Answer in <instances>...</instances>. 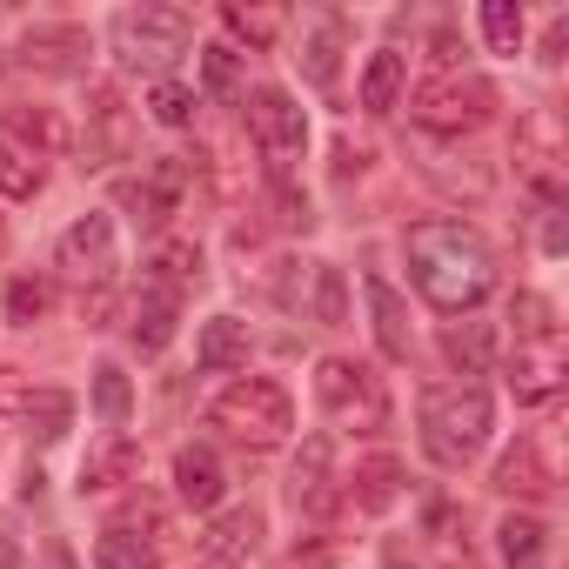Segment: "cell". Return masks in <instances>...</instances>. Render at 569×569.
<instances>
[{
  "instance_id": "ba28073f",
  "label": "cell",
  "mask_w": 569,
  "mask_h": 569,
  "mask_svg": "<svg viewBox=\"0 0 569 569\" xmlns=\"http://www.w3.org/2000/svg\"><path fill=\"white\" fill-rule=\"evenodd\" d=\"M274 302L289 309V316H302V322L336 329L342 322V274L329 261H289V268L274 274Z\"/></svg>"
},
{
  "instance_id": "ffe728a7",
  "label": "cell",
  "mask_w": 569,
  "mask_h": 569,
  "mask_svg": "<svg viewBox=\"0 0 569 569\" xmlns=\"http://www.w3.org/2000/svg\"><path fill=\"white\" fill-rule=\"evenodd\" d=\"M221 489H228V469H221L214 449H181V456H174V496H181L188 509H214Z\"/></svg>"
},
{
  "instance_id": "4fadbf2b",
  "label": "cell",
  "mask_w": 569,
  "mask_h": 569,
  "mask_svg": "<svg viewBox=\"0 0 569 569\" xmlns=\"http://www.w3.org/2000/svg\"><path fill=\"white\" fill-rule=\"evenodd\" d=\"M181 188H188V168L168 154V161H154L141 181H121V208L141 221V228H161L168 214H174V201H181Z\"/></svg>"
},
{
  "instance_id": "9a60e30c",
  "label": "cell",
  "mask_w": 569,
  "mask_h": 569,
  "mask_svg": "<svg viewBox=\"0 0 569 569\" xmlns=\"http://www.w3.org/2000/svg\"><path fill=\"white\" fill-rule=\"evenodd\" d=\"M41 188H48V154L14 121H0V194H8V201H34Z\"/></svg>"
},
{
  "instance_id": "83f0119b",
  "label": "cell",
  "mask_w": 569,
  "mask_h": 569,
  "mask_svg": "<svg viewBox=\"0 0 569 569\" xmlns=\"http://www.w3.org/2000/svg\"><path fill=\"white\" fill-rule=\"evenodd\" d=\"M21 416H28V436H34V442H61L68 422H74V396H68V389H34Z\"/></svg>"
},
{
  "instance_id": "d6986e66",
  "label": "cell",
  "mask_w": 569,
  "mask_h": 569,
  "mask_svg": "<svg viewBox=\"0 0 569 569\" xmlns=\"http://www.w3.org/2000/svg\"><path fill=\"white\" fill-rule=\"evenodd\" d=\"M194 369H201V376H228V369H248V322H234V316H214V322H201V342H194Z\"/></svg>"
},
{
  "instance_id": "7c38bea8",
  "label": "cell",
  "mask_w": 569,
  "mask_h": 569,
  "mask_svg": "<svg viewBox=\"0 0 569 569\" xmlns=\"http://www.w3.org/2000/svg\"><path fill=\"white\" fill-rule=\"evenodd\" d=\"M289 496H296V509L316 516V522L342 502V482H336V436H309V442H302L296 476H289Z\"/></svg>"
},
{
  "instance_id": "e0dca14e",
  "label": "cell",
  "mask_w": 569,
  "mask_h": 569,
  "mask_svg": "<svg viewBox=\"0 0 569 569\" xmlns=\"http://www.w3.org/2000/svg\"><path fill=\"white\" fill-rule=\"evenodd\" d=\"M496 489H502V496H529V502H536V496H549V489H556V462L542 456V442H529V436H522V442L496 462Z\"/></svg>"
},
{
  "instance_id": "2e32d148",
  "label": "cell",
  "mask_w": 569,
  "mask_h": 569,
  "mask_svg": "<svg viewBox=\"0 0 569 569\" xmlns=\"http://www.w3.org/2000/svg\"><path fill=\"white\" fill-rule=\"evenodd\" d=\"M362 296H369V316H376V342H382V356H389V362H409V349H416V336H409V302L389 289L382 274L362 281Z\"/></svg>"
},
{
  "instance_id": "f1b7e54d",
  "label": "cell",
  "mask_w": 569,
  "mask_h": 569,
  "mask_svg": "<svg viewBox=\"0 0 569 569\" xmlns=\"http://www.w3.org/2000/svg\"><path fill=\"white\" fill-rule=\"evenodd\" d=\"M148 268H154V289H168V296H181V289H188V281H201V248H194V241H161Z\"/></svg>"
},
{
  "instance_id": "d590c367",
  "label": "cell",
  "mask_w": 569,
  "mask_h": 569,
  "mask_svg": "<svg viewBox=\"0 0 569 569\" xmlns=\"http://www.w3.org/2000/svg\"><path fill=\"white\" fill-rule=\"evenodd\" d=\"M201 81H208V94H234L241 88V54L234 48H201Z\"/></svg>"
},
{
  "instance_id": "5bb4252c",
  "label": "cell",
  "mask_w": 569,
  "mask_h": 569,
  "mask_svg": "<svg viewBox=\"0 0 569 569\" xmlns=\"http://www.w3.org/2000/svg\"><path fill=\"white\" fill-rule=\"evenodd\" d=\"M134 469H141V442L121 436V429H108V436L88 442V456H81V496H108V489L134 482Z\"/></svg>"
},
{
  "instance_id": "52a82bcc",
  "label": "cell",
  "mask_w": 569,
  "mask_h": 569,
  "mask_svg": "<svg viewBox=\"0 0 569 569\" xmlns=\"http://www.w3.org/2000/svg\"><path fill=\"white\" fill-rule=\"evenodd\" d=\"M188 34H194L188 8H154V0H141V8L114 14V54L128 68H168L188 48Z\"/></svg>"
},
{
  "instance_id": "7a4b0ae2",
  "label": "cell",
  "mask_w": 569,
  "mask_h": 569,
  "mask_svg": "<svg viewBox=\"0 0 569 569\" xmlns=\"http://www.w3.org/2000/svg\"><path fill=\"white\" fill-rule=\"evenodd\" d=\"M496 429V402L482 382H449L422 396V449L436 469H462Z\"/></svg>"
},
{
  "instance_id": "8d00e7d4",
  "label": "cell",
  "mask_w": 569,
  "mask_h": 569,
  "mask_svg": "<svg viewBox=\"0 0 569 569\" xmlns=\"http://www.w3.org/2000/svg\"><path fill=\"white\" fill-rule=\"evenodd\" d=\"M556 309L542 302V296H516L509 302V322H516V342H536V336H556V322H549Z\"/></svg>"
},
{
  "instance_id": "836d02e7",
  "label": "cell",
  "mask_w": 569,
  "mask_h": 569,
  "mask_svg": "<svg viewBox=\"0 0 569 569\" xmlns=\"http://www.w3.org/2000/svg\"><path fill=\"white\" fill-rule=\"evenodd\" d=\"M148 114H154L161 128H194V94H188L181 81H154V88H148Z\"/></svg>"
},
{
  "instance_id": "8992f818",
  "label": "cell",
  "mask_w": 569,
  "mask_h": 569,
  "mask_svg": "<svg viewBox=\"0 0 569 569\" xmlns=\"http://www.w3.org/2000/svg\"><path fill=\"white\" fill-rule=\"evenodd\" d=\"M241 114H248V141L261 148L268 174H274V181H289L296 161H302V148H309V121H302V108L281 94V88H254V94L241 101Z\"/></svg>"
},
{
  "instance_id": "60d3db41",
  "label": "cell",
  "mask_w": 569,
  "mask_h": 569,
  "mask_svg": "<svg viewBox=\"0 0 569 569\" xmlns=\"http://www.w3.org/2000/svg\"><path fill=\"white\" fill-rule=\"evenodd\" d=\"M389 569H409V562H389Z\"/></svg>"
},
{
  "instance_id": "f35d334b",
  "label": "cell",
  "mask_w": 569,
  "mask_h": 569,
  "mask_svg": "<svg viewBox=\"0 0 569 569\" xmlns=\"http://www.w3.org/2000/svg\"><path fill=\"white\" fill-rule=\"evenodd\" d=\"M81 316H88V329H108V316H114V296H108V289L81 296Z\"/></svg>"
},
{
  "instance_id": "7402d4cb",
  "label": "cell",
  "mask_w": 569,
  "mask_h": 569,
  "mask_svg": "<svg viewBox=\"0 0 569 569\" xmlns=\"http://www.w3.org/2000/svg\"><path fill=\"white\" fill-rule=\"evenodd\" d=\"M349 496H356V509L382 516V509L402 496V462H396V456H362L356 476H349Z\"/></svg>"
},
{
  "instance_id": "6da1fadb",
  "label": "cell",
  "mask_w": 569,
  "mask_h": 569,
  "mask_svg": "<svg viewBox=\"0 0 569 569\" xmlns=\"http://www.w3.org/2000/svg\"><path fill=\"white\" fill-rule=\"evenodd\" d=\"M409 248V274H416V289L442 309V316H469L489 289H496V254L489 241L456 221V214H436V221H416L402 234Z\"/></svg>"
},
{
  "instance_id": "5b68a950",
  "label": "cell",
  "mask_w": 569,
  "mask_h": 569,
  "mask_svg": "<svg viewBox=\"0 0 569 569\" xmlns=\"http://www.w3.org/2000/svg\"><path fill=\"white\" fill-rule=\"evenodd\" d=\"M316 402H322L342 429H356V436H369V429L389 422V389H382V376H376L369 362H349V356H329V362L316 369Z\"/></svg>"
},
{
  "instance_id": "ac0fdd59",
  "label": "cell",
  "mask_w": 569,
  "mask_h": 569,
  "mask_svg": "<svg viewBox=\"0 0 569 569\" xmlns=\"http://www.w3.org/2000/svg\"><path fill=\"white\" fill-rule=\"evenodd\" d=\"M254 542H261V509H254V502H241V509L214 516V522H208V536H201V549H208V562H214V569H228V562L254 556Z\"/></svg>"
},
{
  "instance_id": "603a6c76",
  "label": "cell",
  "mask_w": 569,
  "mask_h": 569,
  "mask_svg": "<svg viewBox=\"0 0 569 569\" xmlns=\"http://www.w3.org/2000/svg\"><path fill=\"white\" fill-rule=\"evenodd\" d=\"M174 309H181V302H174L168 289H148V296L134 302V349H141V356H161V349L174 342Z\"/></svg>"
},
{
  "instance_id": "4dcf8cb0",
  "label": "cell",
  "mask_w": 569,
  "mask_h": 569,
  "mask_svg": "<svg viewBox=\"0 0 569 569\" xmlns=\"http://www.w3.org/2000/svg\"><path fill=\"white\" fill-rule=\"evenodd\" d=\"M48 309H54V281H48V274H14V281H8V316H14L21 329H34Z\"/></svg>"
},
{
  "instance_id": "1f68e13d",
  "label": "cell",
  "mask_w": 569,
  "mask_h": 569,
  "mask_svg": "<svg viewBox=\"0 0 569 569\" xmlns=\"http://www.w3.org/2000/svg\"><path fill=\"white\" fill-rule=\"evenodd\" d=\"M221 28H228L234 41H248V48H268V41L281 34V14H274V8H241V0H228V8H221Z\"/></svg>"
},
{
  "instance_id": "44dd1931",
  "label": "cell",
  "mask_w": 569,
  "mask_h": 569,
  "mask_svg": "<svg viewBox=\"0 0 569 569\" xmlns=\"http://www.w3.org/2000/svg\"><path fill=\"white\" fill-rule=\"evenodd\" d=\"M21 54H28V68L74 74V68H81V54H88V34H81V28H34V34L21 41Z\"/></svg>"
},
{
  "instance_id": "f546056e",
  "label": "cell",
  "mask_w": 569,
  "mask_h": 569,
  "mask_svg": "<svg viewBox=\"0 0 569 569\" xmlns=\"http://www.w3.org/2000/svg\"><path fill=\"white\" fill-rule=\"evenodd\" d=\"M489 349H496L489 322H456V329L442 336V356H449L462 376H482V369H489Z\"/></svg>"
},
{
  "instance_id": "277c9868",
  "label": "cell",
  "mask_w": 569,
  "mask_h": 569,
  "mask_svg": "<svg viewBox=\"0 0 569 569\" xmlns=\"http://www.w3.org/2000/svg\"><path fill=\"white\" fill-rule=\"evenodd\" d=\"M409 114H416V128H429V134H476V128L496 114V88H489L482 74L449 68V74H436V81L416 88Z\"/></svg>"
},
{
  "instance_id": "484cf974",
  "label": "cell",
  "mask_w": 569,
  "mask_h": 569,
  "mask_svg": "<svg viewBox=\"0 0 569 569\" xmlns=\"http://www.w3.org/2000/svg\"><path fill=\"white\" fill-rule=\"evenodd\" d=\"M94 569H161V556H154L148 536H134L128 522H114V529H101V542H94Z\"/></svg>"
},
{
  "instance_id": "ab89813d",
  "label": "cell",
  "mask_w": 569,
  "mask_h": 569,
  "mask_svg": "<svg viewBox=\"0 0 569 569\" xmlns=\"http://www.w3.org/2000/svg\"><path fill=\"white\" fill-rule=\"evenodd\" d=\"M0 569H21V536H14L8 516H0Z\"/></svg>"
},
{
  "instance_id": "30bf717a",
  "label": "cell",
  "mask_w": 569,
  "mask_h": 569,
  "mask_svg": "<svg viewBox=\"0 0 569 569\" xmlns=\"http://www.w3.org/2000/svg\"><path fill=\"white\" fill-rule=\"evenodd\" d=\"M54 261H61V274L81 281V289H108V281H114V221L108 214H81L61 234Z\"/></svg>"
},
{
  "instance_id": "9c48e42d",
  "label": "cell",
  "mask_w": 569,
  "mask_h": 569,
  "mask_svg": "<svg viewBox=\"0 0 569 569\" xmlns=\"http://www.w3.org/2000/svg\"><path fill=\"white\" fill-rule=\"evenodd\" d=\"M562 121H556V108H536L522 128H516V168L529 174V188L556 208V194H562Z\"/></svg>"
},
{
  "instance_id": "e575fe53",
  "label": "cell",
  "mask_w": 569,
  "mask_h": 569,
  "mask_svg": "<svg viewBox=\"0 0 569 569\" xmlns=\"http://www.w3.org/2000/svg\"><path fill=\"white\" fill-rule=\"evenodd\" d=\"M482 34H489L496 54H516V48H522V8H509V0H489V8H482Z\"/></svg>"
},
{
  "instance_id": "d4e9b609",
  "label": "cell",
  "mask_w": 569,
  "mask_h": 569,
  "mask_svg": "<svg viewBox=\"0 0 569 569\" xmlns=\"http://www.w3.org/2000/svg\"><path fill=\"white\" fill-rule=\"evenodd\" d=\"M496 542H502V562H509V569H542L549 529H542V516H502Z\"/></svg>"
},
{
  "instance_id": "74e56055",
  "label": "cell",
  "mask_w": 569,
  "mask_h": 569,
  "mask_svg": "<svg viewBox=\"0 0 569 569\" xmlns=\"http://www.w3.org/2000/svg\"><path fill=\"white\" fill-rule=\"evenodd\" d=\"M28 396H34V376H28V369H14V362H0V416H21V409H28Z\"/></svg>"
},
{
  "instance_id": "4316f807",
  "label": "cell",
  "mask_w": 569,
  "mask_h": 569,
  "mask_svg": "<svg viewBox=\"0 0 569 569\" xmlns=\"http://www.w3.org/2000/svg\"><path fill=\"white\" fill-rule=\"evenodd\" d=\"M302 74L316 81V88H336V74H342V21H322L309 41H302Z\"/></svg>"
},
{
  "instance_id": "d6a6232c",
  "label": "cell",
  "mask_w": 569,
  "mask_h": 569,
  "mask_svg": "<svg viewBox=\"0 0 569 569\" xmlns=\"http://www.w3.org/2000/svg\"><path fill=\"white\" fill-rule=\"evenodd\" d=\"M128 402H134L128 376H121L114 362H101V369H94V409H101V422H108V429H121V422H128Z\"/></svg>"
},
{
  "instance_id": "8fae6325",
  "label": "cell",
  "mask_w": 569,
  "mask_h": 569,
  "mask_svg": "<svg viewBox=\"0 0 569 569\" xmlns=\"http://www.w3.org/2000/svg\"><path fill=\"white\" fill-rule=\"evenodd\" d=\"M562 336H536V342H516V356H509V396L522 402V409H542V402H556V389H562Z\"/></svg>"
},
{
  "instance_id": "cb8c5ba5",
  "label": "cell",
  "mask_w": 569,
  "mask_h": 569,
  "mask_svg": "<svg viewBox=\"0 0 569 569\" xmlns=\"http://www.w3.org/2000/svg\"><path fill=\"white\" fill-rule=\"evenodd\" d=\"M402 88H409V61H402L396 48H382V54L369 61V74H362V108H369V114H389V108L402 101Z\"/></svg>"
},
{
  "instance_id": "3957f363",
  "label": "cell",
  "mask_w": 569,
  "mask_h": 569,
  "mask_svg": "<svg viewBox=\"0 0 569 569\" xmlns=\"http://www.w3.org/2000/svg\"><path fill=\"white\" fill-rule=\"evenodd\" d=\"M208 422L228 442H241V449H274V442H289V429H296V402H289V389L268 382V376H241V382H228L214 396Z\"/></svg>"
}]
</instances>
